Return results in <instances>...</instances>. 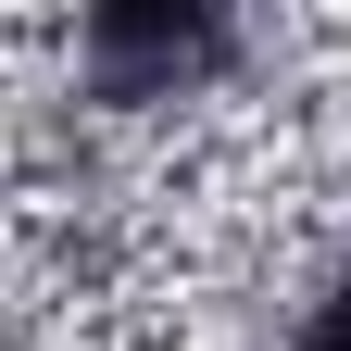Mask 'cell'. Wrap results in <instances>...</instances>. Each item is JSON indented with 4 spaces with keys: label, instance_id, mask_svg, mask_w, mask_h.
Returning <instances> with one entry per match:
<instances>
[{
    "label": "cell",
    "instance_id": "1",
    "mask_svg": "<svg viewBox=\"0 0 351 351\" xmlns=\"http://www.w3.org/2000/svg\"><path fill=\"white\" fill-rule=\"evenodd\" d=\"M213 51H226V25H201V13H101L88 25V75L113 101H176Z\"/></svg>",
    "mask_w": 351,
    "mask_h": 351
},
{
    "label": "cell",
    "instance_id": "2",
    "mask_svg": "<svg viewBox=\"0 0 351 351\" xmlns=\"http://www.w3.org/2000/svg\"><path fill=\"white\" fill-rule=\"evenodd\" d=\"M289 351H351V263L301 301V326H289Z\"/></svg>",
    "mask_w": 351,
    "mask_h": 351
}]
</instances>
